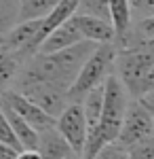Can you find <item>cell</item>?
I'll use <instances>...</instances> for the list:
<instances>
[{
  "label": "cell",
  "mask_w": 154,
  "mask_h": 159,
  "mask_svg": "<svg viewBox=\"0 0 154 159\" xmlns=\"http://www.w3.org/2000/svg\"><path fill=\"white\" fill-rule=\"evenodd\" d=\"M36 151L40 153L42 159H61V157H66V155H70V153H74V151L70 148V144L57 134L55 127L45 129V132L38 134Z\"/></svg>",
  "instance_id": "obj_10"
},
{
  "label": "cell",
  "mask_w": 154,
  "mask_h": 159,
  "mask_svg": "<svg viewBox=\"0 0 154 159\" xmlns=\"http://www.w3.org/2000/svg\"><path fill=\"white\" fill-rule=\"evenodd\" d=\"M80 40H84V38L80 36V32L76 30V25L72 24V17H70L68 21L59 24L55 30H51L45 36V40L38 47V53H55V51L68 49V47L80 43Z\"/></svg>",
  "instance_id": "obj_9"
},
{
  "label": "cell",
  "mask_w": 154,
  "mask_h": 159,
  "mask_svg": "<svg viewBox=\"0 0 154 159\" xmlns=\"http://www.w3.org/2000/svg\"><path fill=\"white\" fill-rule=\"evenodd\" d=\"M61 159H80V155H76V153H70V155H66V157Z\"/></svg>",
  "instance_id": "obj_22"
},
{
  "label": "cell",
  "mask_w": 154,
  "mask_h": 159,
  "mask_svg": "<svg viewBox=\"0 0 154 159\" xmlns=\"http://www.w3.org/2000/svg\"><path fill=\"white\" fill-rule=\"evenodd\" d=\"M127 159H154L152 140H148V142H143V144H137V147L129 148V153H127Z\"/></svg>",
  "instance_id": "obj_18"
},
{
  "label": "cell",
  "mask_w": 154,
  "mask_h": 159,
  "mask_svg": "<svg viewBox=\"0 0 154 159\" xmlns=\"http://www.w3.org/2000/svg\"><path fill=\"white\" fill-rule=\"evenodd\" d=\"M59 0H19L17 2V21L45 17Z\"/></svg>",
  "instance_id": "obj_13"
},
{
  "label": "cell",
  "mask_w": 154,
  "mask_h": 159,
  "mask_svg": "<svg viewBox=\"0 0 154 159\" xmlns=\"http://www.w3.org/2000/svg\"><path fill=\"white\" fill-rule=\"evenodd\" d=\"M112 72L125 87L131 100H142L154 93V51L116 49Z\"/></svg>",
  "instance_id": "obj_2"
},
{
  "label": "cell",
  "mask_w": 154,
  "mask_h": 159,
  "mask_svg": "<svg viewBox=\"0 0 154 159\" xmlns=\"http://www.w3.org/2000/svg\"><path fill=\"white\" fill-rule=\"evenodd\" d=\"M17 91H21L25 98H30L38 108H42L49 117H57L68 106V89L45 81H15L13 83Z\"/></svg>",
  "instance_id": "obj_5"
},
{
  "label": "cell",
  "mask_w": 154,
  "mask_h": 159,
  "mask_svg": "<svg viewBox=\"0 0 154 159\" xmlns=\"http://www.w3.org/2000/svg\"><path fill=\"white\" fill-rule=\"evenodd\" d=\"M0 140L6 142V144H11V147H15V148H19V144H17L15 136H13L11 125H9V121H6V117H4L2 108H0Z\"/></svg>",
  "instance_id": "obj_19"
},
{
  "label": "cell",
  "mask_w": 154,
  "mask_h": 159,
  "mask_svg": "<svg viewBox=\"0 0 154 159\" xmlns=\"http://www.w3.org/2000/svg\"><path fill=\"white\" fill-rule=\"evenodd\" d=\"M127 153L129 151L114 140V142H108L106 147H101L91 159H127Z\"/></svg>",
  "instance_id": "obj_16"
},
{
  "label": "cell",
  "mask_w": 154,
  "mask_h": 159,
  "mask_svg": "<svg viewBox=\"0 0 154 159\" xmlns=\"http://www.w3.org/2000/svg\"><path fill=\"white\" fill-rule=\"evenodd\" d=\"M17 2L19 0H0V47L4 34L17 24Z\"/></svg>",
  "instance_id": "obj_14"
},
{
  "label": "cell",
  "mask_w": 154,
  "mask_h": 159,
  "mask_svg": "<svg viewBox=\"0 0 154 159\" xmlns=\"http://www.w3.org/2000/svg\"><path fill=\"white\" fill-rule=\"evenodd\" d=\"M129 104V96L125 91V87L120 85L116 74L110 72L104 81V104H101V115L99 121L93 129L87 132V140L83 147V159H91L101 147H106L108 142H114L118 136L120 123L125 117V110Z\"/></svg>",
  "instance_id": "obj_1"
},
{
  "label": "cell",
  "mask_w": 154,
  "mask_h": 159,
  "mask_svg": "<svg viewBox=\"0 0 154 159\" xmlns=\"http://www.w3.org/2000/svg\"><path fill=\"white\" fill-rule=\"evenodd\" d=\"M21 66H24V61L19 60L15 53L0 49V93L11 89L17 72L21 70Z\"/></svg>",
  "instance_id": "obj_12"
},
{
  "label": "cell",
  "mask_w": 154,
  "mask_h": 159,
  "mask_svg": "<svg viewBox=\"0 0 154 159\" xmlns=\"http://www.w3.org/2000/svg\"><path fill=\"white\" fill-rule=\"evenodd\" d=\"M129 11H131V19L137 17H154V0H129Z\"/></svg>",
  "instance_id": "obj_17"
},
{
  "label": "cell",
  "mask_w": 154,
  "mask_h": 159,
  "mask_svg": "<svg viewBox=\"0 0 154 159\" xmlns=\"http://www.w3.org/2000/svg\"><path fill=\"white\" fill-rule=\"evenodd\" d=\"M15 159H42V157H40V153L36 148H19Z\"/></svg>",
  "instance_id": "obj_21"
},
{
  "label": "cell",
  "mask_w": 154,
  "mask_h": 159,
  "mask_svg": "<svg viewBox=\"0 0 154 159\" xmlns=\"http://www.w3.org/2000/svg\"><path fill=\"white\" fill-rule=\"evenodd\" d=\"M114 55H116V45L114 43L95 45L91 55L84 60L80 70L76 72L72 85L68 87V100L70 102H80L87 91H91L93 87L101 85L106 81V76L112 72Z\"/></svg>",
  "instance_id": "obj_3"
},
{
  "label": "cell",
  "mask_w": 154,
  "mask_h": 159,
  "mask_svg": "<svg viewBox=\"0 0 154 159\" xmlns=\"http://www.w3.org/2000/svg\"><path fill=\"white\" fill-rule=\"evenodd\" d=\"M55 129L76 155H83V147L87 140V121L80 102H68V106L55 117Z\"/></svg>",
  "instance_id": "obj_6"
},
{
  "label": "cell",
  "mask_w": 154,
  "mask_h": 159,
  "mask_svg": "<svg viewBox=\"0 0 154 159\" xmlns=\"http://www.w3.org/2000/svg\"><path fill=\"white\" fill-rule=\"evenodd\" d=\"M154 96V93H152ZM152 96H146L142 100H133L127 104L125 117L120 123L116 142L127 148H133L137 144H143L148 140H152L154 134V112H152Z\"/></svg>",
  "instance_id": "obj_4"
},
{
  "label": "cell",
  "mask_w": 154,
  "mask_h": 159,
  "mask_svg": "<svg viewBox=\"0 0 154 159\" xmlns=\"http://www.w3.org/2000/svg\"><path fill=\"white\" fill-rule=\"evenodd\" d=\"M76 13L80 15H91V17H99V19H108V0H78Z\"/></svg>",
  "instance_id": "obj_15"
},
{
  "label": "cell",
  "mask_w": 154,
  "mask_h": 159,
  "mask_svg": "<svg viewBox=\"0 0 154 159\" xmlns=\"http://www.w3.org/2000/svg\"><path fill=\"white\" fill-rule=\"evenodd\" d=\"M72 24L76 25V30L80 32V36L84 40H91L95 45L101 43H114V28L108 19H99V17H91V15H80L74 13L72 15Z\"/></svg>",
  "instance_id": "obj_8"
},
{
  "label": "cell",
  "mask_w": 154,
  "mask_h": 159,
  "mask_svg": "<svg viewBox=\"0 0 154 159\" xmlns=\"http://www.w3.org/2000/svg\"><path fill=\"white\" fill-rule=\"evenodd\" d=\"M108 15H110V24L114 28V34H116L114 38V43H116L131 24L129 0H108Z\"/></svg>",
  "instance_id": "obj_11"
},
{
  "label": "cell",
  "mask_w": 154,
  "mask_h": 159,
  "mask_svg": "<svg viewBox=\"0 0 154 159\" xmlns=\"http://www.w3.org/2000/svg\"><path fill=\"white\" fill-rule=\"evenodd\" d=\"M0 104H4L6 108H11L17 117H21L32 129H36L38 134L55 127V119L49 117L42 108H38L30 98H25L21 91L17 89H6L0 93Z\"/></svg>",
  "instance_id": "obj_7"
},
{
  "label": "cell",
  "mask_w": 154,
  "mask_h": 159,
  "mask_svg": "<svg viewBox=\"0 0 154 159\" xmlns=\"http://www.w3.org/2000/svg\"><path fill=\"white\" fill-rule=\"evenodd\" d=\"M17 153H19V148H15V147H11V144H6V142L0 140V159H15Z\"/></svg>",
  "instance_id": "obj_20"
}]
</instances>
